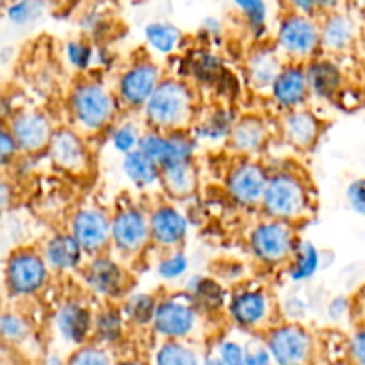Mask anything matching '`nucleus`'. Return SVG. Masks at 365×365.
Returning a JSON list of instances; mask_svg holds the SVG:
<instances>
[{
  "label": "nucleus",
  "instance_id": "f257e3e1",
  "mask_svg": "<svg viewBox=\"0 0 365 365\" xmlns=\"http://www.w3.org/2000/svg\"><path fill=\"white\" fill-rule=\"evenodd\" d=\"M191 91L184 82L160 81L146 102V118L157 128L175 130L191 114Z\"/></svg>",
  "mask_w": 365,
  "mask_h": 365
},
{
  "label": "nucleus",
  "instance_id": "f03ea898",
  "mask_svg": "<svg viewBox=\"0 0 365 365\" xmlns=\"http://www.w3.org/2000/svg\"><path fill=\"white\" fill-rule=\"evenodd\" d=\"M309 203V195L298 177L291 173L273 175L267 182L262 205L273 220H296L302 216Z\"/></svg>",
  "mask_w": 365,
  "mask_h": 365
},
{
  "label": "nucleus",
  "instance_id": "7ed1b4c3",
  "mask_svg": "<svg viewBox=\"0 0 365 365\" xmlns=\"http://www.w3.org/2000/svg\"><path fill=\"white\" fill-rule=\"evenodd\" d=\"M48 277V264L31 250H20L6 264V285L14 296H32L43 289Z\"/></svg>",
  "mask_w": 365,
  "mask_h": 365
},
{
  "label": "nucleus",
  "instance_id": "20e7f679",
  "mask_svg": "<svg viewBox=\"0 0 365 365\" xmlns=\"http://www.w3.org/2000/svg\"><path fill=\"white\" fill-rule=\"evenodd\" d=\"M71 109L82 127L88 130H98L113 118L114 100L103 86L86 82L73 91Z\"/></svg>",
  "mask_w": 365,
  "mask_h": 365
},
{
  "label": "nucleus",
  "instance_id": "39448f33",
  "mask_svg": "<svg viewBox=\"0 0 365 365\" xmlns=\"http://www.w3.org/2000/svg\"><path fill=\"white\" fill-rule=\"evenodd\" d=\"M253 255L266 264H278L294 252V237L285 221L274 220L260 223L250 235Z\"/></svg>",
  "mask_w": 365,
  "mask_h": 365
},
{
  "label": "nucleus",
  "instance_id": "423d86ee",
  "mask_svg": "<svg viewBox=\"0 0 365 365\" xmlns=\"http://www.w3.org/2000/svg\"><path fill=\"white\" fill-rule=\"evenodd\" d=\"M267 348L277 364H303L312 355L314 342L309 331L299 324H282L269 331Z\"/></svg>",
  "mask_w": 365,
  "mask_h": 365
},
{
  "label": "nucleus",
  "instance_id": "0eeeda50",
  "mask_svg": "<svg viewBox=\"0 0 365 365\" xmlns=\"http://www.w3.org/2000/svg\"><path fill=\"white\" fill-rule=\"evenodd\" d=\"M278 46L291 57L310 56L321 43V31L310 20V14L292 13L280 21L277 36Z\"/></svg>",
  "mask_w": 365,
  "mask_h": 365
},
{
  "label": "nucleus",
  "instance_id": "6e6552de",
  "mask_svg": "<svg viewBox=\"0 0 365 365\" xmlns=\"http://www.w3.org/2000/svg\"><path fill=\"white\" fill-rule=\"evenodd\" d=\"M138 148L163 168L168 164L191 160L192 152H195V141L187 134L175 128L168 135L159 134V132L141 135Z\"/></svg>",
  "mask_w": 365,
  "mask_h": 365
},
{
  "label": "nucleus",
  "instance_id": "1a4fd4ad",
  "mask_svg": "<svg viewBox=\"0 0 365 365\" xmlns=\"http://www.w3.org/2000/svg\"><path fill=\"white\" fill-rule=\"evenodd\" d=\"M267 182H269V177L260 164L242 163L228 175L227 189L232 200H235L239 205L253 207L264 200Z\"/></svg>",
  "mask_w": 365,
  "mask_h": 365
},
{
  "label": "nucleus",
  "instance_id": "9d476101",
  "mask_svg": "<svg viewBox=\"0 0 365 365\" xmlns=\"http://www.w3.org/2000/svg\"><path fill=\"white\" fill-rule=\"evenodd\" d=\"M153 328L166 339H185L196 327V310L182 299H166L157 305Z\"/></svg>",
  "mask_w": 365,
  "mask_h": 365
},
{
  "label": "nucleus",
  "instance_id": "9b49d317",
  "mask_svg": "<svg viewBox=\"0 0 365 365\" xmlns=\"http://www.w3.org/2000/svg\"><path fill=\"white\" fill-rule=\"evenodd\" d=\"M110 235L118 250L135 253L146 245L150 235V221L135 209H125L110 221Z\"/></svg>",
  "mask_w": 365,
  "mask_h": 365
},
{
  "label": "nucleus",
  "instance_id": "f8f14e48",
  "mask_svg": "<svg viewBox=\"0 0 365 365\" xmlns=\"http://www.w3.org/2000/svg\"><path fill=\"white\" fill-rule=\"evenodd\" d=\"M71 234L81 242L84 252L96 253L107 245L110 235V221L102 210L82 209L71 221Z\"/></svg>",
  "mask_w": 365,
  "mask_h": 365
},
{
  "label": "nucleus",
  "instance_id": "ddd939ff",
  "mask_svg": "<svg viewBox=\"0 0 365 365\" xmlns=\"http://www.w3.org/2000/svg\"><path fill=\"white\" fill-rule=\"evenodd\" d=\"M160 71L152 63H139L123 73L120 81V96L132 107L146 106L159 86Z\"/></svg>",
  "mask_w": 365,
  "mask_h": 365
},
{
  "label": "nucleus",
  "instance_id": "4468645a",
  "mask_svg": "<svg viewBox=\"0 0 365 365\" xmlns=\"http://www.w3.org/2000/svg\"><path fill=\"white\" fill-rule=\"evenodd\" d=\"M9 130L13 132L20 150L34 153L50 145L53 132L48 118L39 113L18 114L11 121Z\"/></svg>",
  "mask_w": 365,
  "mask_h": 365
},
{
  "label": "nucleus",
  "instance_id": "2eb2a0df",
  "mask_svg": "<svg viewBox=\"0 0 365 365\" xmlns=\"http://www.w3.org/2000/svg\"><path fill=\"white\" fill-rule=\"evenodd\" d=\"M86 282L96 294L103 298H120L127 289L123 269L107 257H98L89 264Z\"/></svg>",
  "mask_w": 365,
  "mask_h": 365
},
{
  "label": "nucleus",
  "instance_id": "dca6fc26",
  "mask_svg": "<svg viewBox=\"0 0 365 365\" xmlns=\"http://www.w3.org/2000/svg\"><path fill=\"white\" fill-rule=\"evenodd\" d=\"M150 235L153 241L166 248L180 245L187 235L189 223L185 216H182L177 209L170 205L159 207L150 216Z\"/></svg>",
  "mask_w": 365,
  "mask_h": 365
},
{
  "label": "nucleus",
  "instance_id": "f3484780",
  "mask_svg": "<svg viewBox=\"0 0 365 365\" xmlns=\"http://www.w3.org/2000/svg\"><path fill=\"white\" fill-rule=\"evenodd\" d=\"M91 312L77 302H68L57 310L56 328L61 337L75 346L84 344L89 331L93 330Z\"/></svg>",
  "mask_w": 365,
  "mask_h": 365
},
{
  "label": "nucleus",
  "instance_id": "a211bd4d",
  "mask_svg": "<svg viewBox=\"0 0 365 365\" xmlns=\"http://www.w3.org/2000/svg\"><path fill=\"white\" fill-rule=\"evenodd\" d=\"M309 89L307 70H303L298 64H292V66L282 68L271 91H273V98L277 100L278 106L285 107V109H294L305 100Z\"/></svg>",
  "mask_w": 365,
  "mask_h": 365
},
{
  "label": "nucleus",
  "instance_id": "6ab92c4d",
  "mask_svg": "<svg viewBox=\"0 0 365 365\" xmlns=\"http://www.w3.org/2000/svg\"><path fill=\"white\" fill-rule=\"evenodd\" d=\"M269 298L262 291H245L234 296L230 314L242 328H257L269 317Z\"/></svg>",
  "mask_w": 365,
  "mask_h": 365
},
{
  "label": "nucleus",
  "instance_id": "aec40b11",
  "mask_svg": "<svg viewBox=\"0 0 365 365\" xmlns=\"http://www.w3.org/2000/svg\"><path fill=\"white\" fill-rule=\"evenodd\" d=\"M50 159L53 164L68 171H81L86 166V148L75 132L57 130L53 132L48 145Z\"/></svg>",
  "mask_w": 365,
  "mask_h": 365
},
{
  "label": "nucleus",
  "instance_id": "412c9836",
  "mask_svg": "<svg viewBox=\"0 0 365 365\" xmlns=\"http://www.w3.org/2000/svg\"><path fill=\"white\" fill-rule=\"evenodd\" d=\"M84 248L73 234H59L48 241L45 248V260L56 271H71L81 264Z\"/></svg>",
  "mask_w": 365,
  "mask_h": 365
},
{
  "label": "nucleus",
  "instance_id": "4be33fe9",
  "mask_svg": "<svg viewBox=\"0 0 365 365\" xmlns=\"http://www.w3.org/2000/svg\"><path fill=\"white\" fill-rule=\"evenodd\" d=\"M355 21L344 13L330 14L321 29V43L334 52L349 48V45L355 41Z\"/></svg>",
  "mask_w": 365,
  "mask_h": 365
},
{
  "label": "nucleus",
  "instance_id": "5701e85b",
  "mask_svg": "<svg viewBox=\"0 0 365 365\" xmlns=\"http://www.w3.org/2000/svg\"><path fill=\"white\" fill-rule=\"evenodd\" d=\"M309 86L321 98H330L341 89L342 71L337 64L330 61H316L307 68Z\"/></svg>",
  "mask_w": 365,
  "mask_h": 365
},
{
  "label": "nucleus",
  "instance_id": "b1692460",
  "mask_svg": "<svg viewBox=\"0 0 365 365\" xmlns=\"http://www.w3.org/2000/svg\"><path fill=\"white\" fill-rule=\"evenodd\" d=\"M267 138L266 125L255 116H246L232 127V146L242 153H253L260 150Z\"/></svg>",
  "mask_w": 365,
  "mask_h": 365
},
{
  "label": "nucleus",
  "instance_id": "393cba45",
  "mask_svg": "<svg viewBox=\"0 0 365 365\" xmlns=\"http://www.w3.org/2000/svg\"><path fill=\"white\" fill-rule=\"evenodd\" d=\"M285 135L296 146H310L319 135V121L309 110H291L284 120Z\"/></svg>",
  "mask_w": 365,
  "mask_h": 365
},
{
  "label": "nucleus",
  "instance_id": "a878e982",
  "mask_svg": "<svg viewBox=\"0 0 365 365\" xmlns=\"http://www.w3.org/2000/svg\"><path fill=\"white\" fill-rule=\"evenodd\" d=\"M123 173L132 184L139 185V187H146V185H152L157 178L160 177V166L155 160L150 159L145 152H141L139 148L132 150V152L125 153L123 163Z\"/></svg>",
  "mask_w": 365,
  "mask_h": 365
},
{
  "label": "nucleus",
  "instance_id": "bb28decb",
  "mask_svg": "<svg viewBox=\"0 0 365 365\" xmlns=\"http://www.w3.org/2000/svg\"><path fill=\"white\" fill-rule=\"evenodd\" d=\"M160 178H163L164 187L173 196H189L195 191L196 173L191 166V160H182V163L168 164L160 168Z\"/></svg>",
  "mask_w": 365,
  "mask_h": 365
},
{
  "label": "nucleus",
  "instance_id": "cd10ccee",
  "mask_svg": "<svg viewBox=\"0 0 365 365\" xmlns=\"http://www.w3.org/2000/svg\"><path fill=\"white\" fill-rule=\"evenodd\" d=\"M280 71V61L273 50H259V52L253 53L248 63L250 81L259 89L273 88Z\"/></svg>",
  "mask_w": 365,
  "mask_h": 365
},
{
  "label": "nucleus",
  "instance_id": "c85d7f7f",
  "mask_svg": "<svg viewBox=\"0 0 365 365\" xmlns=\"http://www.w3.org/2000/svg\"><path fill=\"white\" fill-rule=\"evenodd\" d=\"M294 260L289 269L292 282H305L312 278L321 267V255L319 250L309 241H302L294 246Z\"/></svg>",
  "mask_w": 365,
  "mask_h": 365
},
{
  "label": "nucleus",
  "instance_id": "c756f323",
  "mask_svg": "<svg viewBox=\"0 0 365 365\" xmlns=\"http://www.w3.org/2000/svg\"><path fill=\"white\" fill-rule=\"evenodd\" d=\"M180 39V31L168 21H155L146 27V41L159 53H171L178 46Z\"/></svg>",
  "mask_w": 365,
  "mask_h": 365
},
{
  "label": "nucleus",
  "instance_id": "7c9ffc66",
  "mask_svg": "<svg viewBox=\"0 0 365 365\" xmlns=\"http://www.w3.org/2000/svg\"><path fill=\"white\" fill-rule=\"evenodd\" d=\"M93 331L103 344H114L123 335V319L116 310H102L93 321Z\"/></svg>",
  "mask_w": 365,
  "mask_h": 365
},
{
  "label": "nucleus",
  "instance_id": "2f4dec72",
  "mask_svg": "<svg viewBox=\"0 0 365 365\" xmlns=\"http://www.w3.org/2000/svg\"><path fill=\"white\" fill-rule=\"evenodd\" d=\"M159 303L155 298L150 294H134L127 299L125 303V316L132 324L138 327H146V324L153 323L155 317V310Z\"/></svg>",
  "mask_w": 365,
  "mask_h": 365
},
{
  "label": "nucleus",
  "instance_id": "473e14b6",
  "mask_svg": "<svg viewBox=\"0 0 365 365\" xmlns=\"http://www.w3.org/2000/svg\"><path fill=\"white\" fill-rule=\"evenodd\" d=\"M45 13V0H14L6 9L7 20L16 27H25L39 18Z\"/></svg>",
  "mask_w": 365,
  "mask_h": 365
},
{
  "label": "nucleus",
  "instance_id": "72a5a7b5",
  "mask_svg": "<svg viewBox=\"0 0 365 365\" xmlns=\"http://www.w3.org/2000/svg\"><path fill=\"white\" fill-rule=\"evenodd\" d=\"M189 292L198 305L207 307V309H217L225 298L223 289L212 278H192V282L189 284Z\"/></svg>",
  "mask_w": 365,
  "mask_h": 365
},
{
  "label": "nucleus",
  "instance_id": "f704fd0d",
  "mask_svg": "<svg viewBox=\"0 0 365 365\" xmlns=\"http://www.w3.org/2000/svg\"><path fill=\"white\" fill-rule=\"evenodd\" d=\"M155 362L163 365H195L198 364V356L189 346L178 342V339H170V342H166L155 355Z\"/></svg>",
  "mask_w": 365,
  "mask_h": 365
},
{
  "label": "nucleus",
  "instance_id": "c9c22d12",
  "mask_svg": "<svg viewBox=\"0 0 365 365\" xmlns=\"http://www.w3.org/2000/svg\"><path fill=\"white\" fill-rule=\"evenodd\" d=\"M237 9L245 14L248 27L252 29L253 34L259 38L266 31L267 20V6L266 0H234Z\"/></svg>",
  "mask_w": 365,
  "mask_h": 365
},
{
  "label": "nucleus",
  "instance_id": "e433bc0d",
  "mask_svg": "<svg viewBox=\"0 0 365 365\" xmlns=\"http://www.w3.org/2000/svg\"><path fill=\"white\" fill-rule=\"evenodd\" d=\"M234 120L227 110H216L198 127V135L203 139H223L230 135Z\"/></svg>",
  "mask_w": 365,
  "mask_h": 365
},
{
  "label": "nucleus",
  "instance_id": "4c0bfd02",
  "mask_svg": "<svg viewBox=\"0 0 365 365\" xmlns=\"http://www.w3.org/2000/svg\"><path fill=\"white\" fill-rule=\"evenodd\" d=\"M189 68H191V71L200 78V81L207 82V84L220 82V78L223 77L220 59L214 56H209V53H200L196 59L191 61V66Z\"/></svg>",
  "mask_w": 365,
  "mask_h": 365
},
{
  "label": "nucleus",
  "instance_id": "58836bf2",
  "mask_svg": "<svg viewBox=\"0 0 365 365\" xmlns=\"http://www.w3.org/2000/svg\"><path fill=\"white\" fill-rule=\"evenodd\" d=\"M0 331H2L4 342L9 344H18L24 342L29 335V324L21 316L13 312H4L0 319Z\"/></svg>",
  "mask_w": 365,
  "mask_h": 365
},
{
  "label": "nucleus",
  "instance_id": "ea45409f",
  "mask_svg": "<svg viewBox=\"0 0 365 365\" xmlns=\"http://www.w3.org/2000/svg\"><path fill=\"white\" fill-rule=\"evenodd\" d=\"M189 267V259L184 253H173V255L166 257L164 260H160L159 267H157V273L159 277H163L164 280H175V278H180L182 274L187 271Z\"/></svg>",
  "mask_w": 365,
  "mask_h": 365
},
{
  "label": "nucleus",
  "instance_id": "a19ab883",
  "mask_svg": "<svg viewBox=\"0 0 365 365\" xmlns=\"http://www.w3.org/2000/svg\"><path fill=\"white\" fill-rule=\"evenodd\" d=\"M141 141V135L138 134V128L130 123H125L118 127L113 134V145L118 152L128 153L135 150Z\"/></svg>",
  "mask_w": 365,
  "mask_h": 365
},
{
  "label": "nucleus",
  "instance_id": "79ce46f5",
  "mask_svg": "<svg viewBox=\"0 0 365 365\" xmlns=\"http://www.w3.org/2000/svg\"><path fill=\"white\" fill-rule=\"evenodd\" d=\"M93 56H95V52L86 43L70 41L66 45V59L75 70H86V68L91 66Z\"/></svg>",
  "mask_w": 365,
  "mask_h": 365
},
{
  "label": "nucleus",
  "instance_id": "37998d69",
  "mask_svg": "<svg viewBox=\"0 0 365 365\" xmlns=\"http://www.w3.org/2000/svg\"><path fill=\"white\" fill-rule=\"evenodd\" d=\"M68 362L77 365H107L110 364V356L102 348L88 346V348L78 349L73 356L68 359Z\"/></svg>",
  "mask_w": 365,
  "mask_h": 365
},
{
  "label": "nucleus",
  "instance_id": "c03bdc74",
  "mask_svg": "<svg viewBox=\"0 0 365 365\" xmlns=\"http://www.w3.org/2000/svg\"><path fill=\"white\" fill-rule=\"evenodd\" d=\"M346 198H348L353 212H356L359 216H365V177L356 178L348 185Z\"/></svg>",
  "mask_w": 365,
  "mask_h": 365
},
{
  "label": "nucleus",
  "instance_id": "a18cd8bd",
  "mask_svg": "<svg viewBox=\"0 0 365 365\" xmlns=\"http://www.w3.org/2000/svg\"><path fill=\"white\" fill-rule=\"evenodd\" d=\"M217 359H220L221 364L241 365L245 364L246 349L242 346H239L237 342L227 341L217 348Z\"/></svg>",
  "mask_w": 365,
  "mask_h": 365
},
{
  "label": "nucleus",
  "instance_id": "49530a36",
  "mask_svg": "<svg viewBox=\"0 0 365 365\" xmlns=\"http://www.w3.org/2000/svg\"><path fill=\"white\" fill-rule=\"evenodd\" d=\"M16 150H20V146H18L13 132H11L9 128H4L2 135H0V157H2L4 166H7V163H9L11 159H14Z\"/></svg>",
  "mask_w": 365,
  "mask_h": 365
},
{
  "label": "nucleus",
  "instance_id": "de8ad7c7",
  "mask_svg": "<svg viewBox=\"0 0 365 365\" xmlns=\"http://www.w3.org/2000/svg\"><path fill=\"white\" fill-rule=\"evenodd\" d=\"M348 353L353 362L365 365V330H359L353 334L348 342Z\"/></svg>",
  "mask_w": 365,
  "mask_h": 365
},
{
  "label": "nucleus",
  "instance_id": "09e8293b",
  "mask_svg": "<svg viewBox=\"0 0 365 365\" xmlns=\"http://www.w3.org/2000/svg\"><path fill=\"white\" fill-rule=\"evenodd\" d=\"M271 360H273V356H271L269 348H267V346H259V348H248V349H246L245 364H248V365H264V364H269Z\"/></svg>",
  "mask_w": 365,
  "mask_h": 365
},
{
  "label": "nucleus",
  "instance_id": "8fccbe9b",
  "mask_svg": "<svg viewBox=\"0 0 365 365\" xmlns=\"http://www.w3.org/2000/svg\"><path fill=\"white\" fill-rule=\"evenodd\" d=\"M348 312H349V299L344 298V296H337V298L331 299L330 305H328V314H330L331 319H342Z\"/></svg>",
  "mask_w": 365,
  "mask_h": 365
},
{
  "label": "nucleus",
  "instance_id": "3c124183",
  "mask_svg": "<svg viewBox=\"0 0 365 365\" xmlns=\"http://www.w3.org/2000/svg\"><path fill=\"white\" fill-rule=\"evenodd\" d=\"M287 2L294 7L296 13L312 14L314 11L319 9V7H317V0H287Z\"/></svg>",
  "mask_w": 365,
  "mask_h": 365
},
{
  "label": "nucleus",
  "instance_id": "603ef678",
  "mask_svg": "<svg viewBox=\"0 0 365 365\" xmlns=\"http://www.w3.org/2000/svg\"><path fill=\"white\" fill-rule=\"evenodd\" d=\"M341 2L342 0H317V7H319V9H324V11L337 9L339 4Z\"/></svg>",
  "mask_w": 365,
  "mask_h": 365
},
{
  "label": "nucleus",
  "instance_id": "864d4df0",
  "mask_svg": "<svg viewBox=\"0 0 365 365\" xmlns=\"http://www.w3.org/2000/svg\"><path fill=\"white\" fill-rule=\"evenodd\" d=\"M356 6H359L360 13L365 14V0H356Z\"/></svg>",
  "mask_w": 365,
  "mask_h": 365
},
{
  "label": "nucleus",
  "instance_id": "5fc2aeb1",
  "mask_svg": "<svg viewBox=\"0 0 365 365\" xmlns=\"http://www.w3.org/2000/svg\"><path fill=\"white\" fill-rule=\"evenodd\" d=\"M127 2H141V0H127Z\"/></svg>",
  "mask_w": 365,
  "mask_h": 365
}]
</instances>
